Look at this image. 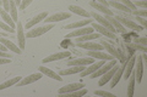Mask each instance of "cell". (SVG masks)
<instances>
[{
    "label": "cell",
    "instance_id": "6da1fadb",
    "mask_svg": "<svg viewBox=\"0 0 147 97\" xmlns=\"http://www.w3.org/2000/svg\"><path fill=\"white\" fill-rule=\"evenodd\" d=\"M53 27H54L53 23H47V24L43 26V27H36L33 29L31 28L25 34V36L26 38H37V36L43 35L44 33H47V32H49L50 29H53Z\"/></svg>",
    "mask_w": 147,
    "mask_h": 97
},
{
    "label": "cell",
    "instance_id": "7a4b0ae2",
    "mask_svg": "<svg viewBox=\"0 0 147 97\" xmlns=\"http://www.w3.org/2000/svg\"><path fill=\"white\" fill-rule=\"evenodd\" d=\"M117 63H118V62H117V59H115V58H113V59H110L108 63L102 64V66H100V67L97 69V71H96L94 73H92V74L90 75V77H91V79H94V78H100V77L104 74V73H107L113 66H115Z\"/></svg>",
    "mask_w": 147,
    "mask_h": 97
},
{
    "label": "cell",
    "instance_id": "3957f363",
    "mask_svg": "<svg viewBox=\"0 0 147 97\" xmlns=\"http://www.w3.org/2000/svg\"><path fill=\"white\" fill-rule=\"evenodd\" d=\"M115 18L121 23L124 27H125V28H127V29H131V30H135V32H141V30L145 29L142 26H139L136 22H134L132 20H127V18L120 17V16H115Z\"/></svg>",
    "mask_w": 147,
    "mask_h": 97
},
{
    "label": "cell",
    "instance_id": "277c9868",
    "mask_svg": "<svg viewBox=\"0 0 147 97\" xmlns=\"http://www.w3.org/2000/svg\"><path fill=\"white\" fill-rule=\"evenodd\" d=\"M70 17H71L70 12H58V13H54L52 16H47L43 20V22L45 24H47V23H55V22H59V21L69 20Z\"/></svg>",
    "mask_w": 147,
    "mask_h": 97
},
{
    "label": "cell",
    "instance_id": "5b68a950",
    "mask_svg": "<svg viewBox=\"0 0 147 97\" xmlns=\"http://www.w3.org/2000/svg\"><path fill=\"white\" fill-rule=\"evenodd\" d=\"M91 13V17H93L96 21H97V23L98 24H100V26H103V27H105L108 30H110V32H113V33H117V30H115V28L110 24V22L107 20L105 17H103V16H100V15H98L97 12H90Z\"/></svg>",
    "mask_w": 147,
    "mask_h": 97
},
{
    "label": "cell",
    "instance_id": "8992f818",
    "mask_svg": "<svg viewBox=\"0 0 147 97\" xmlns=\"http://www.w3.org/2000/svg\"><path fill=\"white\" fill-rule=\"evenodd\" d=\"M100 45L104 48V50H107L108 51V53L109 55H112V56L114 57V58H117V59H120L121 62H124L125 61V58H124L121 55H120V52L118 51V49H115L113 45H110V44H108V41H105V40H102L100 41Z\"/></svg>",
    "mask_w": 147,
    "mask_h": 97
},
{
    "label": "cell",
    "instance_id": "52a82bcc",
    "mask_svg": "<svg viewBox=\"0 0 147 97\" xmlns=\"http://www.w3.org/2000/svg\"><path fill=\"white\" fill-rule=\"evenodd\" d=\"M127 61H129V59H125V61L123 62L121 66H119V67H118V69L115 71V73H114L113 78L109 80V81H110V87H114L119 81H120V79L123 78V73H124V69H125V66H126Z\"/></svg>",
    "mask_w": 147,
    "mask_h": 97
},
{
    "label": "cell",
    "instance_id": "ba28073f",
    "mask_svg": "<svg viewBox=\"0 0 147 97\" xmlns=\"http://www.w3.org/2000/svg\"><path fill=\"white\" fill-rule=\"evenodd\" d=\"M92 24V28H93L97 33H99V34H102V35H104V36H107V38H109V39H114L115 40L117 39V34L115 33H113V32H110V30H108L105 27H103V26H100V24H98V23H93L92 22L91 23Z\"/></svg>",
    "mask_w": 147,
    "mask_h": 97
},
{
    "label": "cell",
    "instance_id": "9c48e42d",
    "mask_svg": "<svg viewBox=\"0 0 147 97\" xmlns=\"http://www.w3.org/2000/svg\"><path fill=\"white\" fill-rule=\"evenodd\" d=\"M93 28H90V27H81V28L79 29H75V30H72L71 33H69L65 35V38H79V36H82V35H86V34H90V33H93Z\"/></svg>",
    "mask_w": 147,
    "mask_h": 97
},
{
    "label": "cell",
    "instance_id": "30bf717a",
    "mask_svg": "<svg viewBox=\"0 0 147 97\" xmlns=\"http://www.w3.org/2000/svg\"><path fill=\"white\" fill-rule=\"evenodd\" d=\"M16 32H17V43H18V48L21 50L25 49L26 45V36L24 33V27H22L21 22H16Z\"/></svg>",
    "mask_w": 147,
    "mask_h": 97
},
{
    "label": "cell",
    "instance_id": "8fae6325",
    "mask_svg": "<svg viewBox=\"0 0 147 97\" xmlns=\"http://www.w3.org/2000/svg\"><path fill=\"white\" fill-rule=\"evenodd\" d=\"M79 48L86 49L87 51H102L104 48L98 43H93V41H84V43H77Z\"/></svg>",
    "mask_w": 147,
    "mask_h": 97
},
{
    "label": "cell",
    "instance_id": "7c38bea8",
    "mask_svg": "<svg viewBox=\"0 0 147 97\" xmlns=\"http://www.w3.org/2000/svg\"><path fill=\"white\" fill-rule=\"evenodd\" d=\"M82 87H85L84 82H72V84H67V85H65V86H63V87L59 89V95L69 94V92L80 90V89H82Z\"/></svg>",
    "mask_w": 147,
    "mask_h": 97
},
{
    "label": "cell",
    "instance_id": "4fadbf2b",
    "mask_svg": "<svg viewBox=\"0 0 147 97\" xmlns=\"http://www.w3.org/2000/svg\"><path fill=\"white\" fill-rule=\"evenodd\" d=\"M42 77H43V74H42L40 72H39V73H34V74H31V75H28V77L24 78V79H21L16 85H17L18 87H20V86H25V85H28V84H32V82H34V81H37V80H39Z\"/></svg>",
    "mask_w": 147,
    "mask_h": 97
},
{
    "label": "cell",
    "instance_id": "5bb4252c",
    "mask_svg": "<svg viewBox=\"0 0 147 97\" xmlns=\"http://www.w3.org/2000/svg\"><path fill=\"white\" fill-rule=\"evenodd\" d=\"M94 61V58L92 57H87V58H72L67 61V66H88V64H92Z\"/></svg>",
    "mask_w": 147,
    "mask_h": 97
},
{
    "label": "cell",
    "instance_id": "9a60e30c",
    "mask_svg": "<svg viewBox=\"0 0 147 97\" xmlns=\"http://www.w3.org/2000/svg\"><path fill=\"white\" fill-rule=\"evenodd\" d=\"M71 53L69 51H61V52H58V53H54V55H50V56L43 58V63H49V62H53V61H59V59H63V58H67L70 57Z\"/></svg>",
    "mask_w": 147,
    "mask_h": 97
},
{
    "label": "cell",
    "instance_id": "2e32d148",
    "mask_svg": "<svg viewBox=\"0 0 147 97\" xmlns=\"http://www.w3.org/2000/svg\"><path fill=\"white\" fill-rule=\"evenodd\" d=\"M117 69H118V64H115V66H113V67L110 68L107 73H104V74L102 75V78L99 79V81H98V86H99V87H102L103 85L107 84V82H108V81L113 78V75H114V73H115Z\"/></svg>",
    "mask_w": 147,
    "mask_h": 97
},
{
    "label": "cell",
    "instance_id": "e0dca14e",
    "mask_svg": "<svg viewBox=\"0 0 147 97\" xmlns=\"http://www.w3.org/2000/svg\"><path fill=\"white\" fill-rule=\"evenodd\" d=\"M104 63H105V62H104V59H102V61H99V62H96V63H92L88 68H85L84 71L80 73L81 78H85V77L91 75L92 73H94V72L97 71V69H98L100 66H102V64H104Z\"/></svg>",
    "mask_w": 147,
    "mask_h": 97
},
{
    "label": "cell",
    "instance_id": "ac0fdd59",
    "mask_svg": "<svg viewBox=\"0 0 147 97\" xmlns=\"http://www.w3.org/2000/svg\"><path fill=\"white\" fill-rule=\"evenodd\" d=\"M105 18H107V20L110 22V24H112L114 28H115V30L118 32V33H121V34H125L126 32H127V29L125 28V27H124L123 24L120 22H119L118 20L114 16H105Z\"/></svg>",
    "mask_w": 147,
    "mask_h": 97
},
{
    "label": "cell",
    "instance_id": "d6986e66",
    "mask_svg": "<svg viewBox=\"0 0 147 97\" xmlns=\"http://www.w3.org/2000/svg\"><path fill=\"white\" fill-rule=\"evenodd\" d=\"M136 58H137V68L135 69V79L140 84V82L142 81V75H144V67H145V64H144V62H142V57L141 56H136Z\"/></svg>",
    "mask_w": 147,
    "mask_h": 97
},
{
    "label": "cell",
    "instance_id": "ffe728a7",
    "mask_svg": "<svg viewBox=\"0 0 147 97\" xmlns=\"http://www.w3.org/2000/svg\"><path fill=\"white\" fill-rule=\"evenodd\" d=\"M0 17H1V20L5 22V23H7V24L10 26L12 29L16 30V23L13 22V20H12L11 16H10V13L4 10V7L1 5H0Z\"/></svg>",
    "mask_w": 147,
    "mask_h": 97
},
{
    "label": "cell",
    "instance_id": "44dd1931",
    "mask_svg": "<svg viewBox=\"0 0 147 97\" xmlns=\"http://www.w3.org/2000/svg\"><path fill=\"white\" fill-rule=\"evenodd\" d=\"M39 72L42 73V74H44V75H47V77H49V78H52V79H54V80H58V81H61L63 80V78H61V75H59V74H57L54 71H52V69H49V68H47V67H44V66H39Z\"/></svg>",
    "mask_w": 147,
    "mask_h": 97
},
{
    "label": "cell",
    "instance_id": "7402d4cb",
    "mask_svg": "<svg viewBox=\"0 0 147 97\" xmlns=\"http://www.w3.org/2000/svg\"><path fill=\"white\" fill-rule=\"evenodd\" d=\"M85 68H86V66H71V68L63 69V71H60V72H59V75H72V74H77V73H81Z\"/></svg>",
    "mask_w": 147,
    "mask_h": 97
},
{
    "label": "cell",
    "instance_id": "603a6c76",
    "mask_svg": "<svg viewBox=\"0 0 147 97\" xmlns=\"http://www.w3.org/2000/svg\"><path fill=\"white\" fill-rule=\"evenodd\" d=\"M48 16V12H40L39 15H37V16H34L32 20H28V22L26 23V29H31L33 26H36L37 23H39L40 21H43L45 17Z\"/></svg>",
    "mask_w": 147,
    "mask_h": 97
},
{
    "label": "cell",
    "instance_id": "cb8c5ba5",
    "mask_svg": "<svg viewBox=\"0 0 147 97\" xmlns=\"http://www.w3.org/2000/svg\"><path fill=\"white\" fill-rule=\"evenodd\" d=\"M87 56H90L92 58H100V59H104V61H110V59L114 58L112 55L102 52V51H87Z\"/></svg>",
    "mask_w": 147,
    "mask_h": 97
},
{
    "label": "cell",
    "instance_id": "d4e9b609",
    "mask_svg": "<svg viewBox=\"0 0 147 97\" xmlns=\"http://www.w3.org/2000/svg\"><path fill=\"white\" fill-rule=\"evenodd\" d=\"M135 63H136V56H132L131 58H129V61H127L126 66H125V69H124V73H123V78H124L125 80H127L129 75L131 74V72H132V69H134Z\"/></svg>",
    "mask_w": 147,
    "mask_h": 97
},
{
    "label": "cell",
    "instance_id": "484cf974",
    "mask_svg": "<svg viewBox=\"0 0 147 97\" xmlns=\"http://www.w3.org/2000/svg\"><path fill=\"white\" fill-rule=\"evenodd\" d=\"M91 6H92V7H94L96 10H98V11H100V12H103L105 16H113V12H112V10H109L108 6L102 5V4H99L98 1H96V0H92V1H91Z\"/></svg>",
    "mask_w": 147,
    "mask_h": 97
},
{
    "label": "cell",
    "instance_id": "4316f807",
    "mask_svg": "<svg viewBox=\"0 0 147 97\" xmlns=\"http://www.w3.org/2000/svg\"><path fill=\"white\" fill-rule=\"evenodd\" d=\"M135 71L132 69L131 74L129 75V86H127V97H132L134 96V91H135Z\"/></svg>",
    "mask_w": 147,
    "mask_h": 97
},
{
    "label": "cell",
    "instance_id": "83f0119b",
    "mask_svg": "<svg viewBox=\"0 0 147 97\" xmlns=\"http://www.w3.org/2000/svg\"><path fill=\"white\" fill-rule=\"evenodd\" d=\"M93 22V20H82V21H79V22H75V23H71V24H67L65 26L64 28L65 29H76V28H81V27H86L91 24V23Z\"/></svg>",
    "mask_w": 147,
    "mask_h": 97
},
{
    "label": "cell",
    "instance_id": "f1b7e54d",
    "mask_svg": "<svg viewBox=\"0 0 147 97\" xmlns=\"http://www.w3.org/2000/svg\"><path fill=\"white\" fill-rule=\"evenodd\" d=\"M0 43L5 45L7 50H10V51L15 52V53H18V55H20V53L22 52V50H21L20 48H18V46H16L15 44L12 43V41L9 40V39H0Z\"/></svg>",
    "mask_w": 147,
    "mask_h": 97
},
{
    "label": "cell",
    "instance_id": "f546056e",
    "mask_svg": "<svg viewBox=\"0 0 147 97\" xmlns=\"http://www.w3.org/2000/svg\"><path fill=\"white\" fill-rule=\"evenodd\" d=\"M94 39H100V34L99 33H90V34H86V35H82L79 36L77 39H75V43H84V41H91V40H94Z\"/></svg>",
    "mask_w": 147,
    "mask_h": 97
},
{
    "label": "cell",
    "instance_id": "4dcf8cb0",
    "mask_svg": "<svg viewBox=\"0 0 147 97\" xmlns=\"http://www.w3.org/2000/svg\"><path fill=\"white\" fill-rule=\"evenodd\" d=\"M69 10H70L72 13H76V15H80V16H82V17H87V18L91 17V13L87 12L85 9H82V7H80V6L70 5V6H69Z\"/></svg>",
    "mask_w": 147,
    "mask_h": 97
},
{
    "label": "cell",
    "instance_id": "1f68e13d",
    "mask_svg": "<svg viewBox=\"0 0 147 97\" xmlns=\"http://www.w3.org/2000/svg\"><path fill=\"white\" fill-rule=\"evenodd\" d=\"M108 6H112L117 10H120L123 12H126V13H131V10L129 7H126L124 4H121L120 1H108Z\"/></svg>",
    "mask_w": 147,
    "mask_h": 97
},
{
    "label": "cell",
    "instance_id": "d6a6232c",
    "mask_svg": "<svg viewBox=\"0 0 147 97\" xmlns=\"http://www.w3.org/2000/svg\"><path fill=\"white\" fill-rule=\"evenodd\" d=\"M22 79L21 77H15V78H11V79H9L6 80L5 82H3V84H0V90H4V89H6V87H10L12 85H16L18 81H20Z\"/></svg>",
    "mask_w": 147,
    "mask_h": 97
},
{
    "label": "cell",
    "instance_id": "836d02e7",
    "mask_svg": "<svg viewBox=\"0 0 147 97\" xmlns=\"http://www.w3.org/2000/svg\"><path fill=\"white\" fill-rule=\"evenodd\" d=\"M9 3H10V10H9V12H10V16L11 18L13 20V22H17V5L15 3V0H9Z\"/></svg>",
    "mask_w": 147,
    "mask_h": 97
},
{
    "label": "cell",
    "instance_id": "e575fe53",
    "mask_svg": "<svg viewBox=\"0 0 147 97\" xmlns=\"http://www.w3.org/2000/svg\"><path fill=\"white\" fill-rule=\"evenodd\" d=\"M86 94H87V89L86 87H82V89H80V90L69 92V94H63V96H66V97H80V96H85Z\"/></svg>",
    "mask_w": 147,
    "mask_h": 97
},
{
    "label": "cell",
    "instance_id": "d590c367",
    "mask_svg": "<svg viewBox=\"0 0 147 97\" xmlns=\"http://www.w3.org/2000/svg\"><path fill=\"white\" fill-rule=\"evenodd\" d=\"M0 29L5 30L6 33H15V29H12L10 26L7 24V23H5L4 21H0Z\"/></svg>",
    "mask_w": 147,
    "mask_h": 97
},
{
    "label": "cell",
    "instance_id": "8d00e7d4",
    "mask_svg": "<svg viewBox=\"0 0 147 97\" xmlns=\"http://www.w3.org/2000/svg\"><path fill=\"white\" fill-rule=\"evenodd\" d=\"M129 48H131V49H135V50H141V51H144L146 52L147 51V49H146V46L145 45H141V44H136V43H130V44H127Z\"/></svg>",
    "mask_w": 147,
    "mask_h": 97
},
{
    "label": "cell",
    "instance_id": "74e56055",
    "mask_svg": "<svg viewBox=\"0 0 147 97\" xmlns=\"http://www.w3.org/2000/svg\"><path fill=\"white\" fill-rule=\"evenodd\" d=\"M118 1H120L121 4H124L126 7H129L131 11H134V10H137V7L132 4V1H130V0H118Z\"/></svg>",
    "mask_w": 147,
    "mask_h": 97
},
{
    "label": "cell",
    "instance_id": "f35d334b",
    "mask_svg": "<svg viewBox=\"0 0 147 97\" xmlns=\"http://www.w3.org/2000/svg\"><path fill=\"white\" fill-rule=\"evenodd\" d=\"M94 95L107 96V97H114V94H112V92H108V91H104V90H96L94 91Z\"/></svg>",
    "mask_w": 147,
    "mask_h": 97
},
{
    "label": "cell",
    "instance_id": "ab89813d",
    "mask_svg": "<svg viewBox=\"0 0 147 97\" xmlns=\"http://www.w3.org/2000/svg\"><path fill=\"white\" fill-rule=\"evenodd\" d=\"M132 4L137 7V6H141V7H147V0H134Z\"/></svg>",
    "mask_w": 147,
    "mask_h": 97
},
{
    "label": "cell",
    "instance_id": "60d3db41",
    "mask_svg": "<svg viewBox=\"0 0 147 97\" xmlns=\"http://www.w3.org/2000/svg\"><path fill=\"white\" fill-rule=\"evenodd\" d=\"M33 1V0H21V4H20V10H25L26 7L30 6V4Z\"/></svg>",
    "mask_w": 147,
    "mask_h": 97
},
{
    "label": "cell",
    "instance_id": "b9f144b4",
    "mask_svg": "<svg viewBox=\"0 0 147 97\" xmlns=\"http://www.w3.org/2000/svg\"><path fill=\"white\" fill-rule=\"evenodd\" d=\"M132 15H135V16H140V17H146L147 16V11L144 10V11H137V10H134V11H131Z\"/></svg>",
    "mask_w": 147,
    "mask_h": 97
},
{
    "label": "cell",
    "instance_id": "7bdbcfd3",
    "mask_svg": "<svg viewBox=\"0 0 147 97\" xmlns=\"http://www.w3.org/2000/svg\"><path fill=\"white\" fill-rule=\"evenodd\" d=\"M136 20H137V22H140V23H141V26L144 27V28H146V27H147L146 17H140V16H137V17H136Z\"/></svg>",
    "mask_w": 147,
    "mask_h": 97
},
{
    "label": "cell",
    "instance_id": "ee69618b",
    "mask_svg": "<svg viewBox=\"0 0 147 97\" xmlns=\"http://www.w3.org/2000/svg\"><path fill=\"white\" fill-rule=\"evenodd\" d=\"M134 41H135L136 44H141V45H145V46H146V44H147V38H135Z\"/></svg>",
    "mask_w": 147,
    "mask_h": 97
},
{
    "label": "cell",
    "instance_id": "f6af8a7d",
    "mask_svg": "<svg viewBox=\"0 0 147 97\" xmlns=\"http://www.w3.org/2000/svg\"><path fill=\"white\" fill-rule=\"evenodd\" d=\"M1 1H3V7H4V10L9 12V10H10V3H9V0H1Z\"/></svg>",
    "mask_w": 147,
    "mask_h": 97
},
{
    "label": "cell",
    "instance_id": "bcb514c9",
    "mask_svg": "<svg viewBox=\"0 0 147 97\" xmlns=\"http://www.w3.org/2000/svg\"><path fill=\"white\" fill-rule=\"evenodd\" d=\"M7 63H11V58L0 57V66H1V64H7Z\"/></svg>",
    "mask_w": 147,
    "mask_h": 97
},
{
    "label": "cell",
    "instance_id": "7dc6e473",
    "mask_svg": "<svg viewBox=\"0 0 147 97\" xmlns=\"http://www.w3.org/2000/svg\"><path fill=\"white\" fill-rule=\"evenodd\" d=\"M0 57H6V58H11L10 53H9L7 51H1V50H0Z\"/></svg>",
    "mask_w": 147,
    "mask_h": 97
},
{
    "label": "cell",
    "instance_id": "c3c4849f",
    "mask_svg": "<svg viewBox=\"0 0 147 97\" xmlns=\"http://www.w3.org/2000/svg\"><path fill=\"white\" fill-rule=\"evenodd\" d=\"M141 57H142V62H144V64H146V66H147V53L144 52L141 55Z\"/></svg>",
    "mask_w": 147,
    "mask_h": 97
},
{
    "label": "cell",
    "instance_id": "681fc988",
    "mask_svg": "<svg viewBox=\"0 0 147 97\" xmlns=\"http://www.w3.org/2000/svg\"><path fill=\"white\" fill-rule=\"evenodd\" d=\"M96 1H98L99 4H102V5H104V6H108V1H107V0H96Z\"/></svg>",
    "mask_w": 147,
    "mask_h": 97
},
{
    "label": "cell",
    "instance_id": "f907efd6",
    "mask_svg": "<svg viewBox=\"0 0 147 97\" xmlns=\"http://www.w3.org/2000/svg\"><path fill=\"white\" fill-rule=\"evenodd\" d=\"M0 50H1V51H7L6 46L4 45V44H1V43H0Z\"/></svg>",
    "mask_w": 147,
    "mask_h": 97
},
{
    "label": "cell",
    "instance_id": "816d5d0a",
    "mask_svg": "<svg viewBox=\"0 0 147 97\" xmlns=\"http://www.w3.org/2000/svg\"><path fill=\"white\" fill-rule=\"evenodd\" d=\"M15 3H16V5H17V6H20V4H21V0H15Z\"/></svg>",
    "mask_w": 147,
    "mask_h": 97
},
{
    "label": "cell",
    "instance_id": "f5cc1de1",
    "mask_svg": "<svg viewBox=\"0 0 147 97\" xmlns=\"http://www.w3.org/2000/svg\"><path fill=\"white\" fill-rule=\"evenodd\" d=\"M0 5H1V6H3V1H1V0H0Z\"/></svg>",
    "mask_w": 147,
    "mask_h": 97
},
{
    "label": "cell",
    "instance_id": "db71d44e",
    "mask_svg": "<svg viewBox=\"0 0 147 97\" xmlns=\"http://www.w3.org/2000/svg\"><path fill=\"white\" fill-rule=\"evenodd\" d=\"M107 1H108V0H107ZM110 1H117V0H110Z\"/></svg>",
    "mask_w": 147,
    "mask_h": 97
}]
</instances>
